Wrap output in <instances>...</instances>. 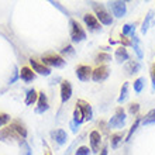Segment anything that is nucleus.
Masks as SVG:
<instances>
[{"label": "nucleus", "instance_id": "f257e3e1", "mask_svg": "<svg viewBox=\"0 0 155 155\" xmlns=\"http://www.w3.org/2000/svg\"><path fill=\"white\" fill-rule=\"evenodd\" d=\"M90 4H92V8H93L94 14H96V18L99 20L100 24H104V25L113 24V16H111V13L107 12L106 7H104L102 3L93 2V3H90Z\"/></svg>", "mask_w": 155, "mask_h": 155}, {"label": "nucleus", "instance_id": "f03ea898", "mask_svg": "<svg viewBox=\"0 0 155 155\" xmlns=\"http://www.w3.org/2000/svg\"><path fill=\"white\" fill-rule=\"evenodd\" d=\"M41 61H42V64H44L45 66H48V68H62V66H65V64H66V61L61 55L54 54V52L42 55Z\"/></svg>", "mask_w": 155, "mask_h": 155}, {"label": "nucleus", "instance_id": "7ed1b4c3", "mask_svg": "<svg viewBox=\"0 0 155 155\" xmlns=\"http://www.w3.org/2000/svg\"><path fill=\"white\" fill-rule=\"evenodd\" d=\"M69 25H71V40H72V42H82L86 38V31L83 30V27L76 20H71Z\"/></svg>", "mask_w": 155, "mask_h": 155}, {"label": "nucleus", "instance_id": "20e7f679", "mask_svg": "<svg viewBox=\"0 0 155 155\" xmlns=\"http://www.w3.org/2000/svg\"><path fill=\"white\" fill-rule=\"evenodd\" d=\"M126 111L123 107H117L116 109L114 116L109 120V128H121L126 124Z\"/></svg>", "mask_w": 155, "mask_h": 155}, {"label": "nucleus", "instance_id": "39448f33", "mask_svg": "<svg viewBox=\"0 0 155 155\" xmlns=\"http://www.w3.org/2000/svg\"><path fill=\"white\" fill-rule=\"evenodd\" d=\"M109 8H110L111 14L117 18H121V17L126 16L127 13V4L126 2H121V0H116V2H109Z\"/></svg>", "mask_w": 155, "mask_h": 155}, {"label": "nucleus", "instance_id": "423d86ee", "mask_svg": "<svg viewBox=\"0 0 155 155\" xmlns=\"http://www.w3.org/2000/svg\"><path fill=\"white\" fill-rule=\"evenodd\" d=\"M8 140H14V141H18V143L23 141V138L18 135V133L10 124L0 130V141H8Z\"/></svg>", "mask_w": 155, "mask_h": 155}, {"label": "nucleus", "instance_id": "0eeeda50", "mask_svg": "<svg viewBox=\"0 0 155 155\" xmlns=\"http://www.w3.org/2000/svg\"><path fill=\"white\" fill-rule=\"evenodd\" d=\"M76 107L81 110V113L83 114V118L85 121H89L93 118V110H92V106H90L89 102H86L83 99H79L76 102Z\"/></svg>", "mask_w": 155, "mask_h": 155}, {"label": "nucleus", "instance_id": "6e6552de", "mask_svg": "<svg viewBox=\"0 0 155 155\" xmlns=\"http://www.w3.org/2000/svg\"><path fill=\"white\" fill-rule=\"evenodd\" d=\"M109 75H110V69H109V66L100 65V66H97L96 69H93V72H92V81L103 82V81H106L107 78H109Z\"/></svg>", "mask_w": 155, "mask_h": 155}, {"label": "nucleus", "instance_id": "1a4fd4ad", "mask_svg": "<svg viewBox=\"0 0 155 155\" xmlns=\"http://www.w3.org/2000/svg\"><path fill=\"white\" fill-rule=\"evenodd\" d=\"M83 23L89 28V31H100L102 30V24L99 23L96 16L90 14V13H86L85 16H83Z\"/></svg>", "mask_w": 155, "mask_h": 155}, {"label": "nucleus", "instance_id": "9d476101", "mask_svg": "<svg viewBox=\"0 0 155 155\" xmlns=\"http://www.w3.org/2000/svg\"><path fill=\"white\" fill-rule=\"evenodd\" d=\"M30 65H31V69L34 72H37L38 75H42V76H48L51 75V68L48 66H45L42 62L37 61V59H33V58H30Z\"/></svg>", "mask_w": 155, "mask_h": 155}, {"label": "nucleus", "instance_id": "9b49d317", "mask_svg": "<svg viewBox=\"0 0 155 155\" xmlns=\"http://www.w3.org/2000/svg\"><path fill=\"white\" fill-rule=\"evenodd\" d=\"M89 143H90V151L94 154H99L100 144H102V134L99 131H92L89 134Z\"/></svg>", "mask_w": 155, "mask_h": 155}, {"label": "nucleus", "instance_id": "f8f14e48", "mask_svg": "<svg viewBox=\"0 0 155 155\" xmlns=\"http://www.w3.org/2000/svg\"><path fill=\"white\" fill-rule=\"evenodd\" d=\"M92 72H93V69L89 65H79L75 74L81 82H87L89 79H92Z\"/></svg>", "mask_w": 155, "mask_h": 155}, {"label": "nucleus", "instance_id": "ddd939ff", "mask_svg": "<svg viewBox=\"0 0 155 155\" xmlns=\"http://www.w3.org/2000/svg\"><path fill=\"white\" fill-rule=\"evenodd\" d=\"M49 109V103H48V97L44 92L38 93V100H37V107H35V113L38 114H44L45 111Z\"/></svg>", "mask_w": 155, "mask_h": 155}, {"label": "nucleus", "instance_id": "4468645a", "mask_svg": "<svg viewBox=\"0 0 155 155\" xmlns=\"http://www.w3.org/2000/svg\"><path fill=\"white\" fill-rule=\"evenodd\" d=\"M72 97V85L69 81H62L61 83V102L66 103Z\"/></svg>", "mask_w": 155, "mask_h": 155}, {"label": "nucleus", "instance_id": "2eb2a0df", "mask_svg": "<svg viewBox=\"0 0 155 155\" xmlns=\"http://www.w3.org/2000/svg\"><path fill=\"white\" fill-rule=\"evenodd\" d=\"M51 137H52L54 141L57 144H59V145H64V144H66V141H68V134H66V131L62 130V128L51 131Z\"/></svg>", "mask_w": 155, "mask_h": 155}, {"label": "nucleus", "instance_id": "dca6fc26", "mask_svg": "<svg viewBox=\"0 0 155 155\" xmlns=\"http://www.w3.org/2000/svg\"><path fill=\"white\" fill-rule=\"evenodd\" d=\"M18 76H20L21 81H24L25 83H28V82L35 79V72H34L31 68H28V66H23L20 69V72H18Z\"/></svg>", "mask_w": 155, "mask_h": 155}, {"label": "nucleus", "instance_id": "f3484780", "mask_svg": "<svg viewBox=\"0 0 155 155\" xmlns=\"http://www.w3.org/2000/svg\"><path fill=\"white\" fill-rule=\"evenodd\" d=\"M10 126L14 128V130L18 133V135H20L23 140L27 138V134H28V131H27V128H25V126L23 124L21 121H18V120H13L12 123H10Z\"/></svg>", "mask_w": 155, "mask_h": 155}, {"label": "nucleus", "instance_id": "a211bd4d", "mask_svg": "<svg viewBox=\"0 0 155 155\" xmlns=\"http://www.w3.org/2000/svg\"><path fill=\"white\" fill-rule=\"evenodd\" d=\"M114 58H116V61H117L118 64H123V62H126V61L130 59V55H128V51H127L124 47H120V48L116 49Z\"/></svg>", "mask_w": 155, "mask_h": 155}, {"label": "nucleus", "instance_id": "6ab92c4d", "mask_svg": "<svg viewBox=\"0 0 155 155\" xmlns=\"http://www.w3.org/2000/svg\"><path fill=\"white\" fill-rule=\"evenodd\" d=\"M38 100V92L35 89H30L27 90V93H25V99H24V103L27 106H31L34 103H37Z\"/></svg>", "mask_w": 155, "mask_h": 155}, {"label": "nucleus", "instance_id": "aec40b11", "mask_svg": "<svg viewBox=\"0 0 155 155\" xmlns=\"http://www.w3.org/2000/svg\"><path fill=\"white\" fill-rule=\"evenodd\" d=\"M131 45L134 47V52L137 54V57H138L140 59H143V58H144L143 47H141V42H140V38L137 37V35H134V37H133V40H131Z\"/></svg>", "mask_w": 155, "mask_h": 155}, {"label": "nucleus", "instance_id": "412c9836", "mask_svg": "<svg viewBox=\"0 0 155 155\" xmlns=\"http://www.w3.org/2000/svg\"><path fill=\"white\" fill-rule=\"evenodd\" d=\"M140 69H141V64H140L138 61H128L127 62L126 71L128 75L137 74V72H140Z\"/></svg>", "mask_w": 155, "mask_h": 155}, {"label": "nucleus", "instance_id": "4be33fe9", "mask_svg": "<svg viewBox=\"0 0 155 155\" xmlns=\"http://www.w3.org/2000/svg\"><path fill=\"white\" fill-rule=\"evenodd\" d=\"M126 138L124 134H123L121 131H118V133H113L110 137V144H111V148H117L120 145V143H123V140Z\"/></svg>", "mask_w": 155, "mask_h": 155}, {"label": "nucleus", "instance_id": "5701e85b", "mask_svg": "<svg viewBox=\"0 0 155 155\" xmlns=\"http://www.w3.org/2000/svg\"><path fill=\"white\" fill-rule=\"evenodd\" d=\"M141 124L144 126H150V124H155V109L150 110L147 114L141 117Z\"/></svg>", "mask_w": 155, "mask_h": 155}, {"label": "nucleus", "instance_id": "b1692460", "mask_svg": "<svg viewBox=\"0 0 155 155\" xmlns=\"http://www.w3.org/2000/svg\"><path fill=\"white\" fill-rule=\"evenodd\" d=\"M128 82H124L121 86V89H120V96H118L117 102L121 104V103H124L127 100V97H128Z\"/></svg>", "mask_w": 155, "mask_h": 155}, {"label": "nucleus", "instance_id": "393cba45", "mask_svg": "<svg viewBox=\"0 0 155 155\" xmlns=\"http://www.w3.org/2000/svg\"><path fill=\"white\" fill-rule=\"evenodd\" d=\"M140 124H141V117H137V118H135V121L133 123L131 128L128 130V134H127V135H126V138H124V141H126V143H128V141L131 140V137H133V134H134L135 131H137V128H138Z\"/></svg>", "mask_w": 155, "mask_h": 155}, {"label": "nucleus", "instance_id": "a878e982", "mask_svg": "<svg viewBox=\"0 0 155 155\" xmlns=\"http://www.w3.org/2000/svg\"><path fill=\"white\" fill-rule=\"evenodd\" d=\"M152 14H154V12H152V10H150V12H148V14L145 16V20H144L143 27H141V33H143V34H145L148 31V28H150V21L152 20Z\"/></svg>", "mask_w": 155, "mask_h": 155}, {"label": "nucleus", "instance_id": "bb28decb", "mask_svg": "<svg viewBox=\"0 0 155 155\" xmlns=\"http://www.w3.org/2000/svg\"><path fill=\"white\" fill-rule=\"evenodd\" d=\"M18 144H20V155H33V151H31V148H30L28 143L25 140H23Z\"/></svg>", "mask_w": 155, "mask_h": 155}, {"label": "nucleus", "instance_id": "cd10ccee", "mask_svg": "<svg viewBox=\"0 0 155 155\" xmlns=\"http://www.w3.org/2000/svg\"><path fill=\"white\" fill-rule=\"evenodd\" d=\"M121 35L123 37H126V35H131V37H134L135 35V27L133 24H124L123 25Z\"/></svg>", "mask_w": 155, "mask_h": 155}, {"label": "nucleus", "instance_id": "c85d7f7f", "mask_svg": "<svg viewBox=\"0 0 155 155\" xmlns=\"http://www.w3.org/2000/svg\"><path fill=\"white\" fill-rule=\"evenodd\" d=\"M144 82H145V79H144V78H137V79L134 81L133 86H134V92H135V93H141V92H143L144 85H145Z\"/></svg>", "mask_w": 155, "mask_h": 155}, {"label": "nucleus", "instance_id": "c756f323", "mask_svg": "<svg viewBox=\"0 0 155 155\" xmlns=\"http://www.w3.org/2000/svg\"><path fill=\"white\" fill-rule=\"evenodd\" d=\"M111 61V55L107 52H99L97 55H96V58H94V62L96 64H100V62H109Z\"/></svg>", "mask_w": 155, "mask_h": 155}, {"label": "nucleus", "instance_id": "7c9ffc66", "mask_svg": "<svg viewBox=\"0 0 155 155\" xmlns=\"http://www.w3.org/2000/svg\"><path fill=\"white\" fill-rule=\"evenodd\" d=\"M72 121L76 123L78 126H81L82 123L85 121V118H83V114L81 113V110H79L78 107H75V110H74V118H72Z\"/></svg>", "mask_w": 155, "mask_h": 155}, {"label": "nucleus", "instance_id": "2f4dec72", "mask_svg": "<svg viewBox=\"0 0 155 155\" xmlns=\"http://www.w3.org/2000/svg\"><path fill=\"white\" fill-rule=\"evenodd\" d=\"M75 155H90V148L86 145H82L75 151Z\"/></svg>", "mask_w": 155, "mask_h": 155}, {"label": "nucleus", "instance_id": "473e14b6", "mask_svg": "<svg viewBox=\"0 0 155 155\" xmlns=\"http://www.w3.org/2000/svg\"><path fill=\"white\" fill-rule=\"evenodd\" d=\"M10 120H12V117L7 113H0V127L6 126L7 123H10Z\"/></svg>", "mask_w": 155, "mask_h": 155}, {"label": "nucleus", "instance_id": "72a5a7b5", "mask_svg": "<svg viewBox=\"0 0 155 155\" xmlns=\"http://www.w3.org/2000/svg\"><path fill=\"white\" fill-rule=\"evenodd\" d=\"M138 111H140V104L138 103H131L130 106H128V113L130 114H138Z\"/></svg>", "mask_w": 155, "mask_h": 155}, {"label": "nucleus", "instance_id": "f704fd0d", "mask_svg": "<svg viewBox=\"0 0 155 155\" xmlns=\"http://www.w3.org/2000/svg\"><path fill=\"white\" fill-rule=\"evenodd\" d=\"M61 54L62 55H75V49L72 45H66L61 49Z\"/></svg>", "mask_w": 155, "mask_h": 155}, {"label": "nucleus", "instance_id": "c9c22d12", "mask_svg": "<svg viewBox=\"0 0 155 155\" xmlns=\"http://www.w3.org/2000/svg\"><path fill=\"white\" fill-rule=\"evenodd\" d=\"M151 82H152V90H155V64L151 66Z\"/></svg>", "mask_w": 155, "mask_h": 155}, {"label": "nucleus", "instance_id": "e433bc0d", "mask_svg": "<svg viewBox=\"0 0 155 155\" xmlns=\"http://www.w3.org/2000/svg\"><path fill=\"white\" fill-rule=\"evenodd\" d=\"M51 4H54V6H55V7H58V8H59V10H61V12H64V13H65V14H66V16L69 14V12H68L66 8H64V7H62V6H61V4H59V3H58V2H51Z\"/></svg>", "mask_w": 155, "mask_h": 155}, {"label": "nucleus", "instance_id": "4c0bfd02", "mask_svg": "<svg viewBox=\"0 0 155 155\" xmlns=\"http://www.w3.org/2000/svg\"><path fill=\"white\" fill-rule=\"evenodd\" d=\"M18 72H20V71H17V68L14 66V74H13V78H12V79L8 81V83H14V82L17 81V78H20V76H18Z\"/></svg>", "mask_w": 155, "mask_h": 155}, {"label": "nucleus", "instance_id": "58836bf2", "mask_svg": "<svg viewBox=\"0 0 155 155\" xmlns=\"http://www.w3.org/2000/svg\"><path fill=\"white\" fill-rule=\"evenodd\" d=\"M120 42L123 44V47H124V48H126V47H128V45H131V41H128L126 37H123V35H121V41H120Z\"/></svg>", "mask_w": 155, "mask_h": 155}, {"label": "nucleus", "instance_id": "ea45409f", "mask_svg": "<svg viewBox=\"0 0 155 155\" xmlns=\"http://www.w3.org/2000/svg\"><path fill=\"white\" fill-rule=\"evenodd\" d=\"M109 154V150H107V145H103L102 150H100V152H99L97 155H107Z\"/></svg>", "mask_w": 155, "mask_h": 155}, {"label": "nucleus", "instance_id": "a19ab883", "mask_svg": "<svg viewBox=\"0 0 155 155\" xmlns=\"http://www.w3.org/2000/svg\"><path fill=\"white\" fill-rule=\"evenodd\" d=\"M71 128H72V131H74V133H78V130H79V126H78L76 123L71 121Z\"/></svg>", "mask_w": 155, "mask_h": 155}, {"label": "nucleus", "instance_id": "79ce46f5", "mask_svg": "<svg viewBox=\"0 0 155 155\" xmlns=\"http://www.w3.org/2000/svg\"><path fill=\"white\" fill-rule=\"evenodd\" d=\"M45 155H51V152H49V151H47V154H45Z\"/></svg>", "mask_w": 155, "mask_h": 155}]
</instances>
